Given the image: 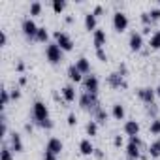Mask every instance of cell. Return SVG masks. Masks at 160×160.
Here are the masks:
<instances>
[{
    "label": "cell",
    "instance_id": "1f68e13d",
    "mask_svg": "<svg viewBox=\"0 0 160 160\" xmlns=\"http://www.w3.org/2000/svg\"><path fill=\"white\" fill-rule=\"evenodd\" d=\"M141 21H143V27H151V25H152V19H151L149 12H143V13H141Z\"/></svg>",
    "mask_w": 160,
    "mask_h": 160
},
{
    "label": "cell",
    "instance_id": "f907efd6",
    "mask_svg": "<svg viewBox=\"0 0 160 160\" xmlns=\"http://www.w3.org/2000/svg\"><path fill=\"white\" fill-rule=\"evenodd\" d=\"M152 160H158V158H152Z\"/></svg>",
    "mask_w": 160,
    "mask_h": 160
},
{
    "label": "cell",
    "instance_id": "d6986e66",
    "mask_svg": "<svg viewBox=\"0 0 160 160\" xmlns=\"http://www.w3.org/2000/svg\"><path fill=\"white\" fill-rule=\"evenodd\" d=\"M75 68L81 72L83 75H89V73H91V62H89V58H87V57H79V58L75 60Z\"/></svg>",
    "mask_w": 160,
    "mask_h": 160
},
{
    "label": "cell",
    "instance_id": "ab89813d",
    "mask_svg": "<svg viewBox=\"0 0 160 160\" xmlns=\"http://www.w3.org/2000/svg\"><path fill=\"white\" fill-rule=\"evenodd\" d=\"M122 143H124L122 136H115V138H113V145H115V147H122Z\"/></svg>",
    "mask_w": 160,
    "mask_h": 160
},
{
    "label": "cell",
    "instance_id": "3957f363",
    "mask_svg": "<svg viewBox=\"0 0 160 160\" xmlns=\"http://www.w3.org/2000/svg\"><path fill=\"white\" fill-rule=\"evenodd\" d=\"M79 106L85 111H92L100 106V100H98V94H91V92H83L79 96Z\"/></svg>",
    "mask_w": 160,
    "mask_h": 160
},
{
    "label": "cell",
    "instance_id": "60d3db41",
    "mask_svg": "<svg viewBox=\"0 0 160 160\" xmlns=\"http://www.w3.org/2000/svg\"><path fill=\"white\" fill-rule=\"evenodd\" d=\"M42 160H57V154H51V152H43V158Z\"/></svg>",
    "mask_w": 160,
    "mask_h": 160
},
{
    "label": "cell",
    "instance_id": "f546056e",
    "mask_svg": "<svg viewBox=\"0 0 160 160\" xmlns=\"http://www.w3.org/2000/svg\"><path fill=\"white\" fill-rule=\"evenodd\" d=\"M0 96H2V109H6V106H8L10 100H12V92H10L8 89H2V91H0Z\"/></svg>",
    "mask_w": 160,
    "mask_h": 160
},
{
    "label": "cell",
    "instance_id": "44dd1931",
    "mask_svg": "<svg viewBox=\"0 0 160 160\" xmlns=\"http://www.w3.org/2000/svg\"><path fill=\"white\" fill-rule=\"evenodd\" d=\"M85 28H87L89 32H94V30L98 28V19H96V15H94L92 12L85 13Z\"/></svg>",
    "mask_w": 160,
    "mask_h": 160
},
{
    "label": "cell",
    "instance_id": "2e32d148",
    "mask_svg": "<svg viewBox=\"0 0 160 160\" xmlns=\"http://www.w3.org/2000/svg\"><path fill=\"white\" fill-rule=\"evenodd\" d=\"M60 94H62V100L64 102H68V104L75 102V87L73 85H64L60 89Z\"/></svg>",
    "mask_w": 160,
    "mask_h": 160
},
{
    "label": "cell",
    "instance_id": "e0dca14e",
    "mask_svg": "<svg viewBox=\"0 0 160 160\" xmlns=\"http://www.w3.org/2000/svg\"><path fill=\"white\" fill-rule=\"evenodd\" d=\"M68 79H70V81H73V83H83V73L81 72H79L77 68H75V64H72V66H68Z\"/></svg>",
    "mask_w": 160,
    "mask_h": 160
},
{
    "label": "cell",
    "instance_id": "b9f144b4",
    "mask_svg": "<svg viewBox=\"0 0 160 160\" xmlns=\"http://www.w3.org/2000/svg\"><path fill=\"white\" fill-rule=\"evenodd\" d=\"M94 156H96L98 160H102V158H104V151H102V149H94Z\"/></svg>",
    "mask_w": 160,
    "mask_h": 160
},
{
    "label": "cell",
    "instance_id": "ffe728a7",
    "mask_svg": "<svg viewBox=\"0 0 160 160\" xmlns=\"http://www.w3.org/2000/svg\"><path fill=\"white\" fill-rule=\"evenodd\" d=\"M79 152H81L83 156L94 154V145L91 143V139H81V141H79Z\"/></svg>",
    "mask_w": 160,
    "mask_h": 160
},
{
    "label": "cell",
    "instance_id": "83f0119b",
    "mask_svg": "<svg viewBox=\"0 0 160 160\" xmlns=\"http://www.w3.org/2000/svg\"><path fill=\"white\" fill-rule=\"evenodd\" d=\"M149 132H151L152 136H158V134H160V119H151V122H149Z\"/></svg>",
    "mask_w": 160,
    "mask_h": 160
},
{
    "label": "cell",
    "instance_id": "681fc988",
    "mask_svg": "<svg viewBox=\"0 0 160 160\" xmlns=\"http://www.w3.org/2000/svg\"><path fill=\"white\" fill-rule=\"evenodd\" d=\"M158 8H160V0H158Z\"/></svg>",
    "mask_w": 160,
    "mask_h": 160
},
{
    "label": "cell",
    "instance_id": "52a82bcc",
    "mask_svg": "<svg viewBox=\"0 0 160 160\" xmlns=\"http://www.w3.org/2000/svg\"><path fill=\"white\" fill-rule=\"evenodd\" d=\"M128 15L124 13V12H115L113 13V28L117 30V32H124L126 28H128Z\"/></svg>",
    "mask_w": 160,
    "mask_h": 160
},
{
    "label": "cell",
    "instance_id": "7dc6e473",
    "mask_svg": "<svg viewBox=\"0 0 160 160\" xmlns=\"http://www.w3.org/2000/svg\"><path fill=\"white\" fill-rule=\"evenodd\" d=\"M19 85H27V77H25V75L19 77Z\"/></svg>",
    "mask_w": 160,
    "mask_h": 160
},
{
    "label": "cell",
    "instance_id": "e575fe53",
    "mask_svg": "<svg viewBox=\"0 0 160 160\" xmlns=\"http://www.w3.org/2000/svg\"><path fill=\"white\" fill-rule=\"evenodd\" d=\"M96 57H98L102 62H106V60H108V53H106V49H96Z\"/></svg>",
    "mask_w": 160,
    "mask_h": 160
},
{
    "label": "cell",
    "instance_id": "9a60e30c",
    "mask_svg": "<svg viewBox=\"0 0 160 160\" xmlns=\"http://www.w3.org/2000/svg\"><path fill=\"white\" fill-rule=\"evenodd\" d=\"M91 115H92V121H96L98 124H106V122H108V119H109V113H108L102 106H98L96 109H92V111H91Z\"/></svg>",
    "mask_w": 160,
    "mask_h": 160
},
{
    "label": "cell",
    "instance_id": "836d02e7",
    "mask_svg": "<svg viewBox=\"0 0 160 160\" xmlns=\"http://www.w3.org/2000/svg\"><path fill=\"white\" fill-rule=\"evenodd\" d=\"M149 15H151L152 23L158 21V19H160V8H151V10H149Z\"/></svg>",
    "mask_w": 160,
    "mask_h": 160
},
{
    "label": "cell",
    "instance_id": "277c9868",
    "mask_svg": "<svg viewBox=\"0 0 160 160\" xmlns=\"http://www.w3.org/2000/svg\"><path fill=\"white\" fill-rule=\"evenodd\" d=\"M55 43L62 49V51H72L73 49V40L68 32H62V30H57L55 32Z\"/></svg>",
    "mask_w": 160,
    "mask_h": 160
},
{
    "label": "cell",
    "instance_id": "f1b7e54d",
    "mask_svg": "<svg viewBox=\"0 0 160 160\" xmlns=\"http://www.w3.org/2000/svg\"><path fill=\"white\" fill-rule=\"evenodd\" d=\"M85 130H87V136H96L98 134V122L96 121H89Z\"/></svg>",
    "mask_w": 160,
    "mask_h": 160
},
{
    "label": "cell",
    "instance_id": "f6af8a7d",
    "mask_svg": "<svg viewBox=\"0 0 160 160\" xmlns=\"http://www.w3.org/2000/svg\"><path fill=\"white\" fill-rule=\"evenodd\" d=\"M23 70H25V62L19 60V62H17V72H23Z\"/></svg>",
    "mask_w": 160,
    "mask_h": 160
},
{
    "label": "cell",
    "instance_id": "816d5d0a",
    "mask_svg": "<svg viewBox=\"0 0 160 160\" xmlns=\"http://www.w3.org/2000/svg\"><path fill=\"white\" fill-rule=\"evenodd\" d=\"M128 160H132V158H128Z\"/></svg>",
    "mask_w": 160,
    "mask_h": 160
},
{
    "label": "cell",
    "instance_id": "4dcf8cb0",
    "mask_svg": "<svg viewBox=\"0 0 160 160\" xmlns=\"http://www.w3.org/2000/svg\"><path fill=\"white\" fill-rule=\"evenodd\" d=\"M42 13V2H32L30 4V15H40Z\"/></svg>",
    "mask_w": 160,
    "mask_h": 160
},
{
    "label": "cell",
    "instance_id": "ac0fdd59",
    "mask_svg": "<svg viewBox=\"0 0 160 160\" xmlns=\"http://www.w3.org/2000/svg\"><path fill=\"white\" fill-rule=\"evenodd\" d=\"M122 130H124V134H126L128 138H132V136H139V122H138V121H126Z\"/></svg>",
    "mask_w": 160,
    "mask_h": 160
},
{
    "label": "cell",
    "instance_id": "484cf974",
    "mask_svg": "<svg viewBox=\"0 0 160 160\" xmlns=\"http://www.w3.org/2000/svg\"><path fill=\"white\" fill-rule=\"evenodd\" d=\"M47 40H49V32H47V28H45V27H40V28H38V34H36V42L47 43Z\"/></svg>",
    "mask_w": 160,
    "mask_h": 160
},
{
    "label": "cell",
    "instance_id": "6da1fadb",
    "mask_svg": "<svg viewBox=\"0 0 160 160\" xmlns=\"http://www.w3.org/2000/svg\"><path fill=\"white\" fill-rule=\"evenodd\" d=\"M32 121H34L40 128L51 130V128L55 126V122L49 119V108H47L42 100H36L34 106H32Z\"/></svg>",
    "mask_w": 160,
    "mask_h": 160
},
{
    "label": "cell",
    "instance_id": "30bf717a",
    "mask_svg": "<svg viewBox=\"0 0 160 160\" xmlns=\"http://www.w3.org/2000/svg\"><path fill=\"white\" fill-rule=\"evenodd\" d=\"M128 45H130V49H132V51H141V49H143V45H145L141 32H132V34H130V38H128Z\"/></svg>",
    "mask_w": 160,
    "mask_h": 160
},
{
    "label": "cell",
    "instance_id": "d4e9b609",
    "mask_svg": "<svg viewBox=\"0 0 160 160\" xmlns=\"http://www.w3.org/2000/svg\"><path fill=\"white\" fill-rule=\"evenodd\" d=\"M149 154H151L152 158H158V156H160V138L154 139V141L149 145Z\"/></svg>",
    "mask_w": 160,
    "mask_h": 160
},
{
    "label": "cell",
    "instance_id": "603a6c76",
    "mask_svg": "<svg viewBox=\"0 0 160 160\" xmlns=\"http://www.w3.org/2000/svg\"><path fill=\"white\" fill-rule=\"evenodd\" d=\"M0 160H13V151L6 143L2 145V149H0Z\"/></svg>",
    "mask_w": 160,
    "mask_h": 160
},
{
    "label": "cell",
    "instance_id": "9c48e42d",
    "mask_svg": "<svg viewBox=\"0 0 160 160\" xmlns=\"http://www.w3.org/2000/svg\"><path fill=\"white\" fill-rule=\"evenodd\" d=\"M154 96H156V91L154 89H151V87H141L139 91H138V98L143 102V104H154Z\"/></svg>",
    "mask_w": 160,
    "mask_h": 160
},
{
    "label": "cell",
    "instance_id": "ba28073f",
    "mask_svg": "<svg viewBox=\"0 0 160 160\" xmlns=\"http://www.w3.org/2000/svg\"><path fill=\"white\" fill-rule=\"evenodd\" d=\"M108 85H109L111 89H126V87H128L124 75H121L119 72H111V73L108 75Z\"/></svg>",
    "mask_w": 160,
    "mask_h": 160
},
{
    "label": "cell",
    "instance_id": "d6a6232c",
    "mask_svg": "<svg viewBox=\"0 0 160 160\" xmlns=\"http://www.w3.org/2000/svg\"><path fill=\"white\" fill-rule=\"evenodd\" d=\"M147 113L152 115V119H158V117H156V115H158V108H156V104H149V106H147Z\"/></svg>",
    "mask_w": 160,
    "mask_h": 160
},
{
    "label": "cell",
    "instance_id": "7402d4cb",
    "mask_svg": "<svg viewBox=\"0 0 160 160\" xmlns=\"http://www.w3.org/2000/svg\"><path fill=\"white\" fill-rule=\"evenodd\" d=\"M111 115H113V119L122 121V119H124V115H126L124 106H122V104H113V108H111Z\"/></svg>",
    "mask_w": 160,
    "mask_h": 160
},
{
    "label": "cell",
    "instance_id": "7c38bea8",
    "mask_svg": "<svg viewBox=\"0 0 160 160\" xmlns=\"http://www.w3.org/2000/svg\"><path fill=\"white\" fill-rule=\"evenodd\" d=\"M141 145H143V143L128 141V143H126V154H128V158H132V160H139V158H141Z\"/></svg>",
    "mask_w": 160,
    "mask_h": 160
},
{
    "label": "cell",
    "instance_id": "d590c367",
    "mask_svg": "<svg viewBox=\"0 0 160 160\" xmlns=\"http://www.w3.org/2000/svg\"><path fill=\"white\" fill-rule=\"evenodd\" d=\"M8 43V34H6V30H0V45H6Z\"/></svg>",
    "mask_w": 160,
    "mask_h": 160
},
{
    "label": "cell",
    "instance_id": "cb8c5ba5",
    "mask_svg": "<svg viewBox=\"0 0 160 160\" xmlns=\"http://www.w3.org/2000/svg\"><path fill=\"white\" fill-rule=\"evenodd\" d=\"M149 47L151 49H160V30L152 32V36L149 38Z\"/></svg>",
    "mask_w": 160,
    "mask_h": 160
},
{
    "label": "cell",
    "instance_id": "c3c4849f",
    "mask_svg": "<svg viewBox=\"0 0 160 160\" xmlns=\"http://www.w3.org/2000/svg\"><path fill=\"white\" fill-rule=\"evenodd\" d=\"M154 91H156V96H158V98H160V85H158V87H156V89H154Z\"/></svg>",
    "mask_w": 160,
    "mask_h": 160
},
{
    "label": "cell",
    "instance_id": "4fadbf2b",
    "mask_svg": "<svg viewBox=\"0 0 160 160\" xmlns=\"http://www.w3.org/2000/svg\"><path fill=\"white\" fill-rule=\"evenodd\" d=\"M92 42H94V47L96 49H104L106 42H108V36H106V30L104 28H96L92 32Z\"/></svg>",
    "mask_w": 160,
    "mask_h": 160
},
{
    "label": "cell",
    "instance_id": "ee69618b",
    "mask_svg": "<svg viewBox=\"0 0 160 160\" xmlns=\"http://www.w3.org/2000/svg\"><path fill=\"white\" fill-rule=\"evenodd\" d=\"M141 36H152V34H151V27H143V30H141Z\"/></svg>",
    "mask_w": 160,
    "mask_h": 160
},
{
    "label": "cell",
    "instance_id": "f35d334b",
    "mask_svg": "<svg viewBox=\"0 0 160 160\" xmlns=\"http://www.w3.org/2000/svg\"><path fill=\"white\" fill-rule=\"evenodd\" d=\"M19 98H21V91H19V87L12 89V100H19Z\"/></svg>",
    "mask_w": 160,
    "mask_h": 160
},
{
    "label": "cell",
    "instance_id": "8fae6325",
    "mask_svg": "<svg viewBox=\"0 0 160 160\" xmlns=\"http://www.w3.org/2000/svg\"><path fill=\"white\" fill-rule=\"evenodd\" d=\"M62 149H64V145H62V141L58 138H49V141L45 145V152H51V154H57L58 156L62 152Z\"/></svg>",
    "mask_w": 160,
    "mask_h": 160
},
{
    "label": "cell",
    "instance_id": "bcb514c9",
    "mask_svg": "<svg viewBox=\"0 0 160 160\" xmlns=\"http://www.w3.org/2000/svg\"><path fill=\"white\" fill-rule=\"evenodd\" d=\"M25 130H27V132H32V130H34V126H32L30 122H27V124H25Z\"/></svg>",
    "mask_w": 160,
    "mask_h": 160
},
{
    "label": "cell",
    "instance_id": "74e56055",
    "mask_svg": "<svg viewBox=\"0 0 160 160\" xmlns=\"http://www.w3.org/2000/svg\"><path fill=\"white\" fill-rule=\"evenodd\" d=\"M117 72H119L121 75H124V77H126V73H128V68H126V64H124V62H121V64H119V70H117Z\"/></svg>",
    "mask_w": 160,
    "mask_h": 160
},
{
    "label": "cell",
    "instance_id": "4316f807",
    "mask_svg": "<svg viewBox=\"0 0 160 160\" xmlns=\"http://www.w3.org/2000/svg\"><path fill=\"white\" fill-rule=\"evenodd\" d=\"M51 8H53L55 13H62V12L66 10V2H64V0H53V2H51Z\"/></svg>",
    "mask_w": 160,
    "mask_h": 160
},
{
    "label": "cell",
    "instance_id": "5bb4252c",
    "mask_svg": "<svg viewBox=\"0 0 160 160\" xmlns=\"http://www.w3.org/2000/svg\"><path fill=\"white\" fill-rule=\"evenodd\" d=\"M10 147H12V151L13 152H23V149H25V143H23V138H21V134H17V132H12L10 134Z\"/></svg>",
    "mask_w": 160,
    "mask_h": 160
},
{
    "label": "cell",
    "instance_id": "7bdbcfd3",
    "mask_svg": "<svg viewBox=\"0 0 160 160\" xmlns=\"http://www.w3.org/2000/svg\"><path fill=\"white\" fill-rule=\"evenodd\" d=\"M102 12H104V6H96V8H94V12H92V13H94V15H96V17H98V15H102Z\"/></svg>",
    "mask_w": 160,
    "mask_h": 160
},
{
    "label": "cell",
    "instance_id": "7a4b0ae2",
    "mask_svg": "<svg viewBox=\"0 0 160 160\" xmlns=\"http://www.w3.org/2000/svg\"><path fill=\"white\" fill-rule=\"evenodd\" d=\"M45 58H47L51 64H60L62 58H64V51H62L55 42H51V43L45 45Z\"/></svg>",
    "mask_w": 160,
    "mask_h": 160
},
{
    "label": "cell",
    "instance_id": "8992f818",
    "mask_svg": "<svg viewBox=\"0 0 160 160\" xmlns=\"http://www.w3.org/2000/svg\"><path fill=\"white\" fill-rule=\"evenodd\" d=\"M38 25H36V21L32 19V17H27V19H23V23H21V30H23V34L28 38V40H36V34H38Z\"/></svg>",
    "mask_w": 160,
    "mask_h": 160
},
{
    "label": "cell",
    "instance_id": "5b68a950",
    "mask_svg": "<svg viewBox=\"0 0 160 160\" xmlns=\"http://www.w3.org/2000/svg\"><path fill=\"white\" fill-rule=\"evenodd\" d=\"M83 91L91 92V94H98V91H100V79H98V75H94V73L85 75V79H83Z\"/></svg>",
    "mask_w": 160,
    "mask_h": 160
},
{
    "label": "cell",
    "instance_id": "8d00e7d4",
    "mask_svg": "<svg viewBox=\"0 0 160 160\" xmlns=\"http://www.w3.org/2000/svg\"><path fill=\"white\" fill-rule=\"evenodd\" d=\"M77 124V117H75V113H70L68 115V126H75Z\"/></svg>",
    "mask_w": 160,
    "mask_h": 160
}]
</instances>
